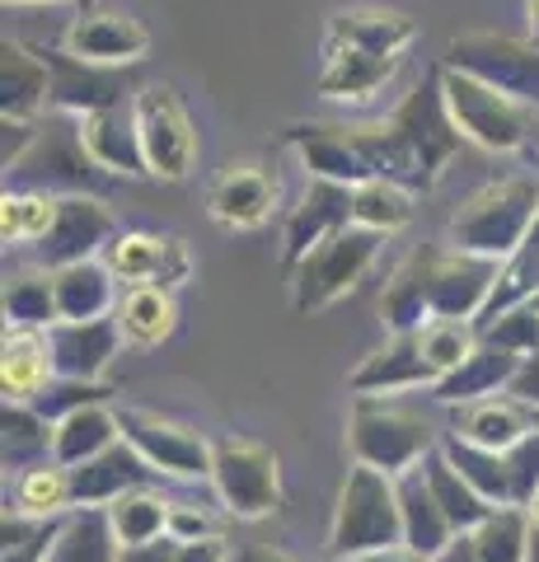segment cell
Instances as JSON below:
<instances>
[{
  "instance_id": "6da1fadb",
  "label": "cell",
  "mask_w": 539,
  "mask_h": 562,
  "mask_svg": "<svg viewBox=\"0 0 539 562\" xmlns=\"http://www.w3.org/2000/svg\"><path fill=\"white\" fill-rule=\"evenodd\" d=\"M357 136H361V150H367L375 179H390L408 192L437 188L441 169L464 146V132L456 127V117L446 109L441 70H427V80L390 117L357 122Z\"/></svg>"
},
{
  "instance_id": "7a4b0ae2",
  "label": "cell",
  "mask_w": 539,
  "mask_h": 562,
  "mask_svg": "<svg viewBox=\"0 0 539 562\" xmlns=\"http://www.w3.org/2000/svg\"><path fill=\"white\" fill-rule=\"evenodd\" d=\"M535 225H539V179L512 173V179H497V183H483L479 192H469L446 225V239L450 249L502 262L512 249H520V239Z\"/></svg>"
},
{
  "instance_id": "3957f363",
  "label": "cell",
  "mask_w": 539,
  "mask_h": 562,
  "mask_svg": "<svg viewBox=\"0 0 539 562\" xmlns=\"http://www.w3.org/2000/svg\"><path fill=\"white\" fill-rule=\"evenodd\" d=\"M404 543V512H398V479L371 464H352L338 492L334 530H328V558L357 562L375 549Z\"/></svg>"
},
{
  "instance_id": "277c9868",
  "label": "cell",
  "mask_w": 539,
  "mask_h": 562,
  "mask_svg": "<svg viewBox=\"0 0 539 562\" xmlns=\"http://www.w3.org/2000/svg\"><path fill=\"white\" fill-rule=\"evenodd\" d=\"M347 450L357 464L398 479L437 450V436H431V422L423 413L394 403L390 394H357L352 417H347Z\"/></svg>"
},
{
  "instance_id": "5b68a950",
  "label": "cell",
  "mask_w": 539,
  "mask_h": 562,
  "mask_svg": "<svg viewBox=\"0 0 539 562\" xmlns=\"http://www.w3.org/2000/svg\"><path fill=\"white\" fill-rule=\"evenodd\" d=\"M385 249V235L361 231V225H347V231L328 235L319 249H310L291 277V310L295 314H319L328 305H338L347 291H357V281L371 272L375 254Z\"/></svg>"
},
{
  "instance_id": "8992f818",
  "label": "cell",
  "mask_w": 539,
  "mask_h": 562,
  "mask_svg": "<svg viewBox=\"0 0 539 562\" xmlns=\"http://www.w3.org/2000/svg\"><path fill=\"white\" fill-rule=\"evenodd\" d=\"M441 90H446V109L456 117V127L464 132V140H474L483 150H520L530 140V113L526 103H516L512 94L483 85L479 76L456 66H441Z\"/></svg>"
},
{
  "instance_id": "52a82bcc",
  "label": "cell",
  "mask_w": 539,
  "mask_h": 562,
  "mask_svg": "<svg viewBox=\"0 0 539 562\" xmlns=\"http://www.w3.org/2000/svg\"><path fill=\"white\" fill-rule=\"evenodd\" d=\"M212 487L231 516L263 520L282 506V460L245 436H221L212 441Z\"/></svg>"
},
{
  "instance_id": "ba28073f",
  "label": "cell",
  "mask_w": 539,
  "mask_h": 562,
  "mask_svg": "<svg viewBox=\"0 0 539 562\" xmlns=\"http://www.w3.org/2000/svg\"><path fill=\"white\" fill-rule=\"evenodd\" d=\"M446 66L469 70L483 85L512 94L526 109H539V43L507 38V33H460L446 47Z\"/></svg>"
},
{
  "instance_id": "9c48e42d",
  "label": "cell",
  "mask_w": 539,
  "mask_h": 562,
  "mask_svg": "<svg viewBox=\"0 0 539 562\" xmlns=\"http://www.w3.org/2000/svg\"><path fill=\"white\" fill-rule=\"evenodd\" d=\"M417 268H423L431 319H469V324H479V314H483V305H489L502 262L483 258V254L423 244V249H417Z\"/></svg>"
},
{
  "instance_id": "30bf717a",
  "label": "cell",
  "mask_w": 539,
  "mask_h": 562,
  "mask_svg": "<svg viewBox=\"0 0 539 562\" xmlns=\"http://www.w3.org/2000/svg\"><path fill=\"white\" fill-rule=\"evenodd\" d=\"M132 113H136V132H142L150 179H169V183L188 179L198 165V127L179 103V94L169 85H146L132 99Z\"/></svg>"
},
{
  "instance_id": "8fae6325",
  "label": "cell",
  "mask_w": 539,
  "mask_h": 562,
  "mask_svg": "<svg viewBox=\"0 0 539 562\" xmlns=\"http://www.w3.org/2000/svg\"><path fill=\"white\" fill-rule=\"evenodd\" d=\"M123 441L146 454V464L169 479H212V441L202 431L146 408H117Z\"/></svg>"
},
{
  "instance_id": "7c38bea8",
  "label": "cell",
  "mask_w": 539,
  "mask_h": 562,
  "mask_svg": "<svg viewBox=\"0 0 539 562\" xmlns=\"http://www.w3.org/2000/svg\"><path fill=\"white\" fill-rule=\"evenodd\" d=\"M117 235L123 231H117L113 211L99 198H90V192H66L57 202V221L33 244V254H38L47 272H57V268H71V262H90L99 249H109Z\"/></svg>"
},
{
  "instance_id": "4fadbf2b",
  "label": "cell",
  "mask_w": 539,
  "mask_h": 562,
  "mask_svg": "<svg viewBox=\"0 0 539 562\" xmlns=\"http://www.w3.org/2000/svg\"><path fill=\"white\" fill-rule=\"evenodd\" d=\"M287 146L301 155V165L310 169V179H334V183H367L375 179V169L361 150V136H357V122H295L287 132Z\"/></svg>"
},
{
  "instance_id": "5bb4252c",
  "label": "cell",
  "mask_w": 539,
  "mask_h": 562,
  "mask_svg": "<svg viewBox=\"0 0 539 562\" xmlns=\"http://www.w3.org/2000/svg\"><path fill=\"white\" fill-rule=\"evenodd\" d=\"M352 225V188L334 179H310L301 202L291 206L287 231H282V268L291 272L310 249H319L328 235Z\"/></svg>"
},
{
  "instance_id": "9a60e30c",
  "label": "cell",
  "mask_w": 539,
  "mask_h": 562,
  "mask_svg": "<svg viewBox=\"0 0 539 562\" xmlns=\"http://www.w3.org/2000/svg\"><path fill=\"white\" fill-rule=\"evenodd\" d=\"M146 47H150V33L132 14H117V10H80L61 38V52L94 66H132L146 57Z\"/></svg>"
},
{
  "instance_id": "2e32d148",
  "label": "cell",
  "mask_w": 539,
  "mask_h": 562,
  "mask_svg": "<svg viewBox=\"0 0 539 562\" xmlns=\"http://www.w3.org/2000/svg\"><path fill=\"white\" fill-rule=\"evenodd\" d=\"M441 371L427 361L423 333H390V342L371 351L352 371V394H398V390H431Z\"/></svg>"
},
{
  "instance_id": "e0dca14e",
  "label": "cell",
  "mask_w": 539,
  "mask_h": 562,
  "mask_svg": "<svg viewBox=\"0 0 539 562\" xmlns=\"http://www.w3.org/2000/svg\"><path fill=\"white\" fill-rule=\"evenodd\" d=\"M123 342L127 338L117 328V319H61L47 328L52 371L71 375V380H99L113 366Z\"/></svg>"
},
{
  "instance_id": "ac0fdd59",
  "label": "cell",
  "mask_w": 539,
  "mask_h": 562,
  "mask_svg": "<svg viewBox=\"0 0 539 562\" xmlns=\"http://www.w3.org/2000/svg\"><path fill=\"white\" fill-rule=\"evenodd\" d=\"M277 206V179L258 165H225L206 188V211L225 231H258Z\"/></svg>"
},
{
  "instance_id": "d6986e66",
  "label": "cell",
  "mask_w": 539,
  "mask_h": 562,
  "mask_svg": "<svg viewBox=\"0 0 539 562\" xmlns=\"http://www.w3.org/2000/svg\"><path fill=\"white\" fill-rule=\"evenodd\" d=\"M520 361H526V357H516V351L493 347V342L479 338V347L469 351V357H464L450 375H441L437 384H431L427 394L437 398V403H446V408H464V403L507 394L512 380H516V371H520Z\"/></svg>"
},
{
  "instance_id": "ffe728a7",
  "label": "cell",
  "mask_w": 539,
  "mask_h": 562,
  "mask_svg": "<svg viewBox=\"0 0 539 562\" xmlns=\"http://www.w3.org/2000/svg\"><path fill=\"white\" fill-rule=\"evenodd\" d=\"M413 38H417V24L404 10H385V5L338 10L324 29V47H357V52H375V57H404V47Z\"/></svg>"
},
{
  "instance_id": "44dd1931",
  "label": "cell",
  "mask_w": 539,
  "mask_h": 562,
  "mask_svg": "<svg viewBox=\"0 0 539 562\" xmlns=\"http://www.w3.org/2000/svg\"><path fill=\"white\" fill-rule=\"evenodd\" d=\"M80 140L90 150V160L103 173H117V179H146V150H142V132H136V113L132 109H103L80 117Z\"/></svg>"
},
{
  "instance_id": "7402d4cb",
  "label": "cell",
  "mask_w": 539,
  "mask_h": 562,
  "mask_svg": "<svg viewBox=\"0 0 539 562\" xmlns=\"http://www.w3.org/2000/svg\"><path fill=\"white\" fill-rule=\"evenodd\" d=\"M150 479H155V469L146 464V454L127 441H117L103 454H94V460L71 469V502L76 506H109L123 497V492L146 487Z\"/></svg>"
},
{
  "instance_id": "603a6c76",
  "label": "cell",
  "mask_w": 539,
  "mask_h": 562,
  "mask_svg": "<svg viewBox=\"0 0 539 562\" xmlns=\"http://www.w3.org/2000/svg\"><path fill=\"white\" fill-rule=\"evenodd\" d=\"M14 173H29L33 183H43L47 192L52 188H66V192H90L99 183V165L90 160V150H85L80 132H38V140H33V150L24 155L20 165H14Z\"/></svg>"
},
{
  "instance_id": "cb8c5ba5",
  "label": "cell",
  "mask_w": 539,
  "mask_h": 562,
  "mask_svg": "<svg viewBox=\"0 0 539 562\" xmlns=\"http://www.w3.org/2000/svg\"><path fill=\"white\" fill-rule=\"evenodd\" d=\"M47 66H52V103H57L61 113L90 117V113L123 103V80H117L109 66L80 61L71 52H47Z\"/></svg>"
},
{
  "instance_id": "d4e9b609",
  "label": "cell",
  "mask_w": 539,
  "mask_h": 562,
  "mask_svg": "<svg viewBox=\"0 0 539 562\" xmlns=\"http://www.w3.org/2000/svg\"><path fill=\"white\" fill-rule=\"evenodd\" d=\"M535 427H539V408H530V403L516 394H493V398L456 408V436L483 446V450H512L520 436H530Z\"/></svg>"
},
{
  "instance_id": "484cf974",
  "label": "cell",
  "mask_w": 539,
  "mask_h": 562,
  "mask_svg": "<svg viewBox=\"0 0 539 562\" xmlns=\"http://www.w3.org/2000/svg\"><path fill=\"white\" fill-rule=\"evenodd\" d=\"M43 103H52V66L43 52L5 38L0 43V113L33 122Z\"/></svg>"
},
{
  "instance_id": "4316f807",
  "label": "cell",
  "mask_w": 539,
  "mask_h": 562,
  "mask_svg": "<svg viewBox=\"0 0 539 562\" xmlns=\"http://www.w3.org/2000/svg\"><path fill=\"white\" fill-rule=\"evenodd\" d=\"M394 70H398V57H375V52H357V47H324L319 94L328 103H361L375 90H385Z\"/></svg>"
},
{
  "instance_id": "83f0119b",
  "label": "cell",
  "mask_w": 539,
  "mask_h": 562,
  "mask_svg": "<svg viewBox=\"0 0 539 562\" xmlns=\"http://www.w3.org/2000/svg\"><path fill=\"white\" fill-rule=\"evenodd\" d=\"M398 512H404V543H413V549H423L437 558L450 539H456V525H450V516L441 512L437 492H431L423 464L398 473Z\"/></svg>"
},
{
  "instance_id": "f1b7e54d",
  "label": "cell",
  "mask_w": 539,
  "mask_h": 562,
  "mask_svg": "<svg viewBox=\"0 0 539 562\" xmlns=\"http://www.w3.org/2000/svg\"><path fill=\"white\" fill-rule=\"evenodd\" d=\"M57 286V314L61 319H109V310H117V286L109 262H71V268L52 272Z\"/></svg>"
},
{
  "instance_id": "f546056e",
  "label": "cell",
  "mask_w": 539,
  "mask_h": 562,
  "mask_svg": "<svg viewBox=\"0 0 539 562\" xmlns=\"http://www.w3.org/2000/svg\"><path fill=\"white\" fill-rule=\"evenodd\" d=\"M52 375L57 371H52L47 333L43 328H5V361H0V390H5V403H29Z\"/></svg>"
},
{
  "instance_id": "4dcf8cb0",
  "label": "cell",
  "mask_w": 539,
  "mask_h": 562,
  "mask_svg": "<svg viewBox=\"0 0 539 562\" xmlns=\"http://www.w3.org/2000/svg\"><path fill=\"white\" fill-rule=\"evenodd\" d=\"M123 441V422H117V408L109 403H90V408L71 413L66 422H57V441H52V460L61 469H76L85 460H94L109 446Z\"/></svg>"
},
{
  "instance_id": "1f68e13d",
  "label": "cell",
  "mask_w": 539,
  "mask_h": 562,
  "mask_svg": "<svg viewBox=\"0 0 539 562\" xmlns=\"http://www.w3.org/2000/svg\"><path fill=\"white\" fill-rule=\"evenodd\" d=\"M113 319H117V328H123V338L132 347H160L173 333V319H179V310H173V291L155 286V281L127 286Z\"/></svg>"
},
{
  "instance_id": "d6a6232c",
  "label": "cell",
  "mask_w": 539,
  "mask_h": 562,
  "mask_svg": "<svg viewBox=\"0 0 539 562\" xmlns=\"http://www.w3.org/2000/svg\"><path fill=\"white\" fill-rule=\"evenodd\" d=\"M117 553H123V543L113 535L109 512L103 506H80L76 516L61 520L47 562H117Z\"/></svg>"
},
{
  "instance_id": "836d02e7",
  "label": "cell",
  "mask_w": 539,
  "mask_h": 562,
  "mask_svg": "<svg viewBox=\"0 0 539 562\" xmlns=\"http://www.w3.org/2000/svg\"><path fill=\"white\" fill-rule=\"evenodd\" d=\"M539 295V225L520 239V249H512L507 258H502V268H497V281H493V295H489V305H483L479 314V324H493L497 314H507L516 305H526Z\"/></svg>"
},
{
  "instance_id": "e575fe53",
  "label": "cell",
  "mask_w": 539,
  "mask_h": 562,
  "mask_svg": "<svg viewBox=\"0 0 539 562\" xmlns=\"http://www.w3.org/2000/svg\"><path fill=\"white\" fill-rule=\"evenodd\" d=\"M423 473H427L431 492H437L441 512L450 516V525H456V535H469V530H479V525L489 520L493 502H489V497H479V492L464 483V473L446 460V450H441V446L423 460Z\"/></svg>"
},
{
  "instance_id": "d590c367",
  "label": "cell",
  "mask_w": 539,
  "mask_h": 562,
  "mask_svg": "<svg viewBox=\"0 0 539 562\" xmlns=\"http://www.w3.org/2000/svg\"><path fill=\"white\" fill-rule=\"evenodd\" d=\"M446 460L464 473V483L479 492V497H489L493 506H516L512 502V469H507V454L502 450H483L474 441H460L456 431L441 441Z\"/></svg>"
},
{
  "instance_id": "8d00e7d4",
  "label": "cell",
  "mask_w": 539,
  "mask_h": 562,
  "mask_svg": "<svg viewBox=\"0 0 539 562\" xmlns=\"http://www.w3.org/2000/svg\"><path fill=\"white\" fill-rule=\"evenodd\" d=\"M103 512H109V525H113L117 543H123V549H136V543H155V539L169 535L173 502L155 497L150 487H136V492H123L117 502H109Z\"/></svg>"
},
{
  "instance_id": "74e56055",
  "label": "cell",
  "mask_w": 539,
  "mask_h": 562,
  "mask_svg": "<svg viewBox=\"0 0 539 562\" xmlns=\"http://www.w3.org/2000/svg\"><path fill=\"white\" fill-rule=\"evenodd\" d=\"M380 324H385L390 333H417V328L431 324V305H427L417 254H408L404 262H398V272L385 281V291H380Z\"/></svg>"
},
{
  "instance_id": "f35d334b",
  "label": "cell",
  "mask_w": 539,
  "mask_h": 562,
  "mask_svg": "<svg viewBox=\"0 0 539 562\" xmlns=\"http://www.w3.org/2000/svg\"><path fill=\"white\" fill-rule=\"evenodd\" d=\"M413 221V192L390 179H367L352 188V225L375 235H394Z\"/></svg>"
},
{
  "instance_id": "ab89813d",
  "label": "cell",
  "mask_w": 539,
  "mask_h": 562,
  "mask_svg": "<svg viewBox=\"0 0 539 562\" xmlns=\"http://www.w3.org/2000/svg\"><path fill=\"white\" fill-rule=\"evenodd\" d=\"M66 506H76L71 502V469H61L57 460L20 469V479H14V512L52 520V516H61Z\"/></svg>"
},
{
  "instance_id": "60d3db41",
  "label": "cell",
  "mask_w": 539,
  "mask_h": 562,
  "mask_svg": "<svg viewBox=\"0 0 539 562\" xmlns=\"http://www.w3.org/2000/svg\"><path fill=\"white\" fill-rule=\"evenodd\" d=\"M530 530H535V520L526 506H493L489 520L469 535H474V549L483 553V562H526Z\"/></svg>"
},
{
  "instance_id": "b9f144b4",
  "label": "cell",
  "mask_w": 539,
  "mask_h": 562,
  "mask_svg": "<svg viewBox=\"0 0 539 562\" xmlns=\"http://www.w3.org/2000/svg\"><path fill=\"white\" fill-rule=\"evenodd\" d=\"M5 324L10 328H52V324H61L52 272H20V277L5 281Z\"/></svg>"
},
{
  "instance_id": "7bdbcfd3",
  "label": "cell",
  "mask_w": 539,
  "mask_h": 562,
  "mask_svg": "<svg viewBox=\"0 0 539 562\" xmlns=\"http://www.w3.org/2000/svg\"><path fill=\"white\" fill-rule=\"evenodd\" d=\"M0 431H5V469H29L43 464V454L57 441V427L38 417L29 403H5L0 413Z\"/></svg>"
},
{
  "instance_id": "ee69618b",
  "label": "cell",
  "mask_w": 539,
  "mask_h": 562,
  "mask_svg": "<svg viewBox=\"0 0 539 562\" xmlns=\"http://www.w3.org/2000/svg\"><path fill=\"white\" fill-rule=\"evenodd\" d=\"M103 254H109L103 262L113 268V277H123L127 286H142V281H155V286H160V272H165V258H169V239L146 235V231H123Z\"/></svg>"
},
{
  "instance_id": "f6af8a7d",
  "label": "cell",
  "mask_w": 539,
  "mask_h": 562,
  "mask_svg": "<svg viewBox=\"0 0 539 562\" xmlns=\"http://www.w3.org/2000/svg\"><path fill=\"white\" fill-rule=\"evenodd\" d=\"M57 202L52 192L43 188H24V192H5V202H0V235L5 244H38L52 221H57Z\"/></svg>"
},
{
  "instance_id": "bcb514c9",
  "label": "cell",
  "mask_w": 539,
  "mask_h": 562,
  "mask_svg": "<svg viewBox=\"0 0 539 562\" xmlns=\"http://www.w3.org/2000/svg\"><path fill=\"white\" fill-rule=\"evenodd\" d=\"M61 520L24 516L5 506V525H0V562H47L52 539H57Z\"/></svg>"
},
{
  "instance_id": "7dc6e473",
  "label": "cell",
  "mask_w": 539,
  "mask_h": 562,
  "mask_svg": "<svg viewBox=\"0 0 539 562\" xmlns=\"http://www.w3.org/2000/svg\"><path fill=\"white\" fill-rule=\"evenodd\" d=\"M109 394L113 390H103L99 380H71V375H52L38 394L29 398V408L38 413V417H47L52 427L57 422H66L71 413H80V408H90V403H109Z\"/></svg>"
},
{
  "instance_id": "c3c4849f",
  "label": "cell",
  "mask_w": 539,
  "mask_h": 562,
  "mask_svg": "<svg viewBox=\"0 0 539 562\" xmlns=\"http://www.w3.org/2000/svg\"><path fill=\"white\" fill-rule=\"evenodd\" d=\"M423 333V351H427V361L437 366L441 375H450L456 366L469 357V351L479 347V328L469 324V319H431L427 328H417Z\"/></svg>"
},
{
  "instance_id": "681fc988",
  "label": "cell",
  "mask_w": 539,
  "mask_h": 562,
  "mask_svg": "<svg viewBox=\"0 0 539 562\" xmlns=\"http://www.w3.org/2000/svg\"><path fill=\"white\" fill-rule=\"evenodd\" d=\"M479 338L493 342V347H507V351H516V357H535L539 351V310L526 301V305H516L507 314H497L493 324L479 328Z\"/></svg>"
},
{
  "instance_id": "f907efd6",
  "label": "cell",
  "mask_w": 539,
  "mask_h": 562,
  "mask_svg": "<svg viewBox=\"0 0 539 562\" xmlns=\"http://www.w3.org/2000/svg\"><path fill=\"white\" fill-rule=\"evenodd\" d=\"M502 454H507V469H512V502L530 506L539 492V427L530 436H520V441Z\"/></svg>"
},
{
  "instance_id": "816d5d0a",
  "label": "cell",
  "mask_w": 539,
  "mask_h": 562,
  "mask_svg": "<svg viewBox=\"0 0 539 562\" xmlns=\"http://www.w3.org/2000/svg\"><path fill=\"white\" fill-rule=\"evenodd\" d=\"M206 535H216V525L206 520L202 512H193V506H173V512H169V539H173V543L206 539Z\"/></svg>"
},
{
  "instance_id": "f5cc1de1",
  "label": "cell",
  "mask_w": 539,
  "mask_h": 562,
  "mask_svg": "<svg viewBox=\"0 0 539 562\" xmlns=\"http://www.w3.org/2000/svg\"><path fill=\"white\" fill-rule=\"evenodd\" d=\"M173 562H231V549H225L221 535H206V539L173 543Z\"/></svg>"
},
{
  "instance_id": "db71d44e",
  "label": "cell",
  "mask_w": 539,
  "mask_h": 562,
  "mask_svg": "<svg viewBox=\"0 0 539 562\" xmlns=\"http://www.w3.org/2000/svg\"><path fill=\"white\" fill-rule=\"evenodd\" d=\"M507 394L526 398L530 408H539V351H535V357L520 361V371H516V380H512V390H507Z\"/></svg>"
},
{
  "instance_id": "11a10c76",
  "label": "cell",
  "mask_w": 539,
  "mask_h": 562,
  "mask_svg": "<svg viewBox=\"0 0 539 562\" xmlns=\"http://www.w3.org/2000/svg\"><path fill=\"white\" fill-rule=\"evenodd\" d=\"M117 562H173V539H155V543H136V549H123Z\"/></svg>"
},
{
  "instance_id": "9f6ffc18",
  "label": "cell",
  "mask_w": 539,
  "mask_h": 562,
  "mask_svg": "<svg viewBox=\"0 0 539 562\" xmlns=\"http://www.w3.org/2000/svg\"><path fill=\"white\" fill-rule=\"evenodd\" d=\"M357 562H437V558L423 553V549H413V543H390V549H375V553L357 558Z\"/></svg>"
},
{
  "instance_id": "6f0895ef",
  "label": "cell",
  "mask_w": 539,
  "mask_h": 562,
  "mask_svg": "<svg viewBox=\"0 0 539 562\" xmlns=\"http://www.w3.org/2000/svg\"><path fill=\"white\" fill-rule=\"evenodd\" d=\"M437 562H483V553L474 549V535H456L446 543V549L437 553Z\"/></svg>"
},
{
  "instance_id": "680465c9",
  "label": "cell",
  "mask_w": 539,
  "mask_h": 562,
  "mask_svg": "<svg viewBox=\"0 0 539 562\" xmlns=\"http://www.w3.org/2000/svg\"><path fill=\"white\" fill-rule=\"evenodd\" d=\"M231 562H301V558H291L282 549H268V543H249V549L231 553Z\"/></svg>"
},
{
  "instance_id": "91938a15",
  "label": "cell",
  "mask_w": 539,
  "mask_h": 562,
  "mask_svg": "<svg viewBox=\"0 0 539 562\" xmlns=\"http://www.w3.org/2000/svg\"><path fill=\"white\" fill-rule=\"evenodd\" d=\"M530 38L539 43V0H530Z\"/></svg>"
},
{
  "instance_id": "94428289",
  "label": "cell",
  "mask_w": 539,
  "mask_h": 562,
  "mask_svg": "<svg viewBox=\"0 0 539 562\" xmlns=\"http://www.w3.org/2000/svg\"><path fill=\"white\" fill-rule=\"evenodd\" d=\"M526 562H539V525L530 530V553H526Z\"/></svg>"
},
{
  "instance_id": "6125c7cd",
  "label": "cell",
  "mask_w": 539,
  "mask_h": 562,
  "mask_svg": "<svg viewBox=\"0 0 539 562\" xmlns=\"http://www.w3.org/2000/svg\"><path fill=\"white\" fill-rule=\"evenodd\" d=\"M526 512H530V520H535V525H539V492H535V502H530V506H526Z\"/></svg>"
},
{
  "instance_id": "be15d7a7",
  "label": "cell",
  "mask_w": 539,
  "mask_h": 562,
  "mask_svg": "<svg viewBox=\"0 0 539 562\" xmlns=\"http://www.w3.org/2000/svg\"><path fill=\"white\" fill-rule=\"evenodd\" d=\"M530 305H535V310H539V295H535V301H530Z\"/></svg>"
},
{
  "instance_id": "e7e4bbea",
  "label": "cell",
  "mask_w": 539,
  "mask_h": 562,
  "mask_svg": "<svg viewBox=\"0 0 539 562\" xmlns=\"http://www.w3.org/2000/svg\"><path fill=\"white\" fill-rule=\"evenodd\" d=\"M5 5H10V0H5ZM14 5H24V0H14Z\"/></svg>"
}]
</instances>
